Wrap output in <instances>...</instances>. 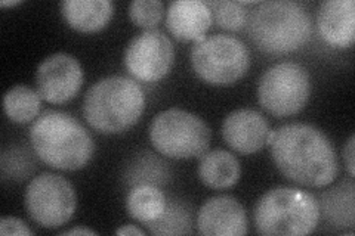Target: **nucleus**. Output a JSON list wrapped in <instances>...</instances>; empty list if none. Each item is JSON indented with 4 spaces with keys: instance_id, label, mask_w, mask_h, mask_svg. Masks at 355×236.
Instances as JSON below:
<instances>
[{
    "instance_id": "1",
    "label": "nucleus",
    "mask_w": 355,
    "mask_h": 236,
    "mask_svg": "<svg viewBox=\"0 0 355 236\" xmlns=\"http://www.w3.org/2000/svg\"><path fill=\"white\" fill-rule=\"evenodd\" d=\"M272 161L288 181L323 188L339 174V160L327 134L308 122H288L271 130L268 142Z\"/></svg>"
},
{
    "instance_id": "2",
    "label": "nucleus",
    "mask_w": 355,
    "mask_h": 236,
    "mask_svg": "<svg viewBox=\"0 0 355 236\" xmlns=\"http://www.w3.org/2000/svg\"><path fill=\"white\" fill-rule=\"evenodd\" d=\"M30 142L39 158L57 170H80L95 152L91 133L62 111H44L33 121Z\"/></svg>"
},
{
    "instance_id": "3",
    "label": "nucleus",
    "mask_w": 355,
    "mask_h": 236,
    "mask_svg": "<svg viewBox=\"0 0 355 236\" xmlns=\"http://www.w3.org/2000/svg\"><path fill=\"white\" fill-rule=\"evenodd\" d=\"M146 102V92L133 78L107 75L89 87L83 100V116L98 133L117 134L137 125Z\"/></svg>"
},
{
    "instance_id": "4",
    "label": "nucleus",
    "mask_w": 355,
    "mask_h": 236,
    "mask_svg": "<svg viewBox=\"0 0 355 236\" xmlns=\"http://www.w3.org/2000/svg\"><path fill=\"white\" fill-rule=\"evenodd\" d=\"M249 31L258 49L283 55L304 46L313 33V22L304 5L293 0H270L252 10Z\"/></svg>"
},
{
    "instance_id": "5",
    "label": "nucleus",
    "mask_w": 355,
    "mask_h": 236,
    "mask_svg": "<svg viewBox=\"0 0 355 236\" xmlns=\"http://www.w3.org/2000/svg\"><path fill=\"white\" fill-rule=\"evenodd\" d=\"M253 220L261 235H309L317 229L320 221L318 201L306 190L275 186L258 199Z\"/></svg>"
},
{
    "instance_id": "6",
    "label": "nucleus",
    "mask_w": 355,
    "mask_h": 236,
    "mask_svg": "<svg viewBox=\"0 0 355 236\" xmlns=\"http://www.w3.org/2000/svg\"><path fill=\"white\" fill-rule=\"evenodd\" d=\"M148 134L155 151L175 160L200 158L207 152L212 138L202 117L181 108L159 112L151 121Z\"/></svg>"
},
{
    "instance_id": "7",
    "label": "nucleus",
    "mask_w": 355,
    "mask_h": 236,
    "mask_svg": "<svg viewBox=\"0 0 355 236\" xmlns=\"http://www.w3.org/2000/svg\"><path fill=\"white\" fill-rule=\"evenodd\" d=\"M191 65L205 83L224 87L237 83L249 71L250 53L240 39L215 35L194 43Z\"/></svg>"
},
{
    "instance_id": "8",
    "label": "nucleus",
    "mask_w": 355,
    "mask_h": 236,
    "mask_svg": "<svg viewBox=\"0 0 355 236\" xmlns=\"http://www.w3.org/2000/svg\"><path fill=\"white\" fill-rule=\"evenodd\" d=\"M313 83L304 65L286 61L266 70L258 82L261 107L275 117H291L301 112L309 100Z\"/></svg>"
},
{
    "instance_id": "9",
    "label": "nucleus",
    "mask_w": 355,
    "mask_h": 236,
    "mask_svg": "<svg viewBox=\"0 0 355 236\" xmlns=\"http://www.w3.org/2000/svg\"><path fill=\"white\" fill-rule=\"evenodd\" d=\"M24 204L33 221L42 228L55 229L71 220L77 197L74 186L64 176L42 173L28 183Z\"/></svg>"
},
{
    "instance_id": "10",
    "label": "nucleus",
    "mask_w": 355,
    "mask_h": 236,
    "mask_svg": "<svg viewBox=\"0 0 355 236\" xmlns=\"http://www.w3.org/2000/svg\"><path fill=\"white\" fill-rule=\"evenodd\" d=\"M175 48L166 33L151 28L139 33L128 43L125 66L130 75L146 83H155L173 66Z\"/></svg>"
},
{
    "instance_id": "11",
    "label": "nucleus",
    "mask_w": 355,
    "mask_h": 236,
    "mask_svg": "<svg viewBox=\"0 0 355 236\" xmlns=\"http://www.w3.org/2000/svg\"><path fill=\"white\" fill-rule=\"evenodd\" d=\"M83 80L85 74L79 60L65 52L49 55L36 71L37 92L49 104L69 102L79 93Z\"/></svg>"
},
{
    "instance_id": "12",
    "label": "nucleus",
    "mask_w": 355,
    "mask_h": 236,
    "mask_svg": "<svg viewBox=\"0 0 355 236\" xmlns=\"http://www.w3.org/2000/svg\"><path fill=\"white\" fill-rule=\"evenodd\" d=\"M197 229L206 236L246 235L249 229L246 210L234 197L209 198L197 212Z\"/></svg>"
},
{
    "instance_id": "13",
    "label": "nucleus",
    "mask_w": 355,
    "mask_h": 236,
    "mask_svg": "<svg viewBox=\"0 0 355 236\" xmlns=\"http://www.w3.org/2000/svg\"><path fill=\"white\" fill-rule=\"evenodd\" d=\"M270 125L261 112L240 108L230 112L222 122V138L232 151L252 155L268 142Z\"/></svg>"
},
{
    "instance_id": "14",
    "label": "nucleus",
    "mask_w": 355,
    "mask_h": 236,
    "mask_svg": "<svg viewBox=\"0 0 355 236\" xmlns=\"http://www.w3.org/2000/svg\"><path fill=\"white\" fill-rule=\"evenodd\" d=\"M212 24V12L202 0H175L166 12V27L181 42H200Z\"/></svg>"
},
{
    "instance_id": "15",
    "label": "nucleus",
    "mask_w": 355,
    "mask_h": 236,
    "mask_svg": "<svg viewBox=\"0 0 355 236\" xmlns=\"http://www.w3.org/2000/svg\"><path fill=\"white\" fill-rule=\"evenodd\" d=\"M317 22L321 37L333 48H351L355 40L354 0H326L318 6Z\"/></svg>"
},
{
    "instance_id": "16",
    "label": "nucleus",
    "mask_w": 355,
    "mask_h": 236,
    "mask_svg": "<svg viewBox=\"0 0 355 236\" xmlns=\"http://www.w3.org/2000/svg\"><path fill=\"white\" fill-rule=\"evenodd\" d=\"M61 10L73 30L96 33L105 28L113 18L114 3L111 0H65Z\"/></svg>"
},
{
    "instance_id": "17",
    "label": "nucleus",
    "mask_w": 355,
    "mask_h": 236,
    "mask_svg": "<svg viewBox=\"0 0 355 236\" xmlns=\"http://www.w3.org/2000/svg\"><path fill=\"white\" fill-rule=\"evenodd\" d=\"M197 173L205 186L220 190L239 182L241 165L234 154L225 149H214L200 156Z\"/></svg>"
},
{
    "instance_id": "18",
    "label": "nucleus",
    "mask_w": 355,
    "mask_h": 236,
    "mask_svg": "<svg viewBox=\"0 0 355 236\" xmlns=\"http://www.w3.org/2000/svg\"><path fill=\"white\" fill-rule=\"evenodd\" d=\"M355 186L352 181H343L323 192L318 202L320 217L336 229L354 228L355 223Z\"/></svg>"
},
{
    "instance_id": "19",
    "label": "nucleus",
    "mask_w": 355,
    "mask_h": 236,
    "mask_svg": "<svg viewBox=\"0 0 355 236\" xmlns=\"http://www.w3.org/2000/svg\"><path fill=\"white\" fill-rule=\"evenodd\" d=\"M166 195L159 186L137 185L132 186L126 197L128 215L142 224H150L157 220L166 208Z\"/></svg>"
},
{
    "instance_id": "20",
    "label": "nucleus",
    "mask_w": 355,
    "mask_h": 236,
    "mask_svg": "<svg viewBox=\"0 0 355 236\" xmlns=\"http://www.w3.org/2000/svg\"><path fill=\"white\" fill-rule=\"evenodd\" d=\"M42 96L35 89L26 84L10 87L3 98V109L9 120L19 125L35 121L39 117Z\"/></svg>"
},
{
    "instance_id": "21",
    "label": "nucleus",
    "mask_w": 355,
    "mask_h": 236,
    "mask_svg": "<svg viewBox=\"0 0 355 236\" xmlns=\"http://www.w3.org/2000/svg\"><path fill=\"white\" fill-rule=\"evenodd\" d=\"M191 207L182 199L171 198L166 201L163 215L147 228L153 235H188L191 233Z\"/></svg>"
},
{
    "instance_id": "22",
    "label": "nucleus",
    "mask_w": 355,
    "mask_h": 236,
    "mask_svg": "<svg viewBox=\"0 0 355 236\" xmlns=\"http://www.w3.org/2000/svg\"><path fill=\"white\" fill-rule=\"evenodd\" d=\"M169 164L163 163L157 156L151 155L150 152H144L138 155L135 160L128 167L125 179L132 185H153L162 186L171 177Z\"/></svg>"
},
{
    "instance_id": "23",
    "label": "nucleus",
    "mask_w": 355,
    "mask_h": 236,
    "mask_svg": "<svg viewBox=\"0 0 355 236\" xmlns=\"http://www.w3.org/2000/svg\"><path fill=\"white\" fill-rule=\"evenodd\" d=\"M212 21L220 28L227 31H239L248 22V9L241 2H232V0H214L207 2Z\"/></svg>"
},
{
    "instance_id": "24",
    "label": "nucleus",
    "mask_w": 355,
    "mask_h": 236,
    "mask_svg": "<svg viewBox=\"0 0 355 236\" xmlns=\"http://www.w3.org/2000/svg\"><path fill=\"white\" fill-rule=\"evenodd\" d=\"M164 17V3L160 0H133L129 5V18L137 27L155 28Z\"/></svg>"
},
{
    "instance_id": "25",
    "label": "nucleus",
    "mask_w": 355,
    "mask_h": 236,
    "mask_svg": "<svg viewBox=\"0 0 355 236\" xmlns=\"http://www.w3.org/2000/svg\"><path fill=\"white\" fill-rule=\"evenodd\" d=\"M35 167L37 165L31 163L27 149L10 148V152L5 151L2 155V173L5 179L10 177L15 181H22V179H27Z\"/></svg>"
},
{
    "instance_id": "26",
    "label": "nucleus",
    "mask_w": 355,
    "mask_h": 236,
    "mask_svg": "<svg viewBox=\"0 0 355 236\" xmlns=\"http://www.w3.org/2000/svg\"><path fill=\"white\" fill-rule=\"evenodd\" d=\"M0 233L2 235H21V236H31L33 230L27 226L26 221L17 217H3L0 220Z\"/></svg>"
},
{
    "instance_id": "27",
    "label": "nucleus",
    "mask_w": 355,
    "mask_h": 236,
    "mask_svg": "<svg viewBox=\"0 0 355 236\" xmlns=\"http://www.w3.org/2000/svg\"><path fill=\"white\" fill-rule=\"evenodd\" d=\"M355 138L351 136L345 145V148H343V161H345V165H347V170L349 173L351 177L355 176V148H354V142Z\"/></svg>"
},
{
    "instance_id": "28",
    "label": "nucleus",
    "mask_w": 355,
    "mask_h": 236,
    "mask_svg": "<svg viewBox=\"0 0 355 236\" xmlns=\"http://www.w3.org/2000/svg\"><path fill=\"white\" fill-rule=\"evenodd\" d=\"M144 232L142 229L133 226V224H125V226H121L116 230V235H138V236H144Z\"/></svg>"
},
{
    "instance_id": "29",
    "label": "nucleus",
    "mask_w": 355,
    "mask_h": 236,
    "mask_svg": "<svg viewBox=\"0 0 355 236\" xmlns=\"http://www.w3.org/2000/svg\"><path fill=\"white\" fill-rule=\"evenodd\" d=\"M60 235H96L95 230L92 229H87V228H73V229H69V230H64L61 232Z\"/></svg>"
},
{
    "instance_id": "30",
    "label": "nucleus",
    "mask_w": 355,
    "mask_h": 236,
    "mask_svg": "<svg viewBox=\"0 0 355 236\" xmlns=\"http://www.w3.org/2000/svg\"><path fill=\"white\" fill-rule=\"evenodd\" d=\"M19 3H21V0H12V2H10V0H2V2H0V6L6 8V6H15Z\"/></svg>"
}]
</instances>
